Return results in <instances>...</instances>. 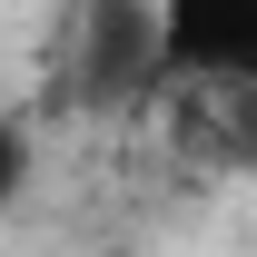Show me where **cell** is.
<instances>
[{
    "label": "cell",
    "instance_id": "obj_1",
    "mask_svg": "<svg viewBox=\"0 0 257 257\" xmlns=\"http://www.w3.org/2000/svg\"><path fill=\"white\" fill-rule=\"evenodd\" d=\"M30 119H10V109H0V208H20V198H30Z\"/></svg>",
    "mask_w": 257,
    "mask_h": 257
}]
</instances>
